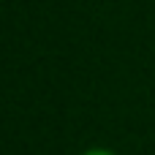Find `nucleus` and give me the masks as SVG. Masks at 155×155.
Segmentation results:
<instances>
[{"label": "nucleus", "mask_w": 155, "mask_h": 155, "mask_svg": "<svg viewBox=\"0 0 155 155\" xmlns=\"http://www.w3.org/2000/svg\"><path fill=\"white\" fill-rule=\"evenodd\" d=\"M84 155H117L114 150H106V147H90Z\"/></svg>", "instance_id": "nucleus-1"}]
</instances>
